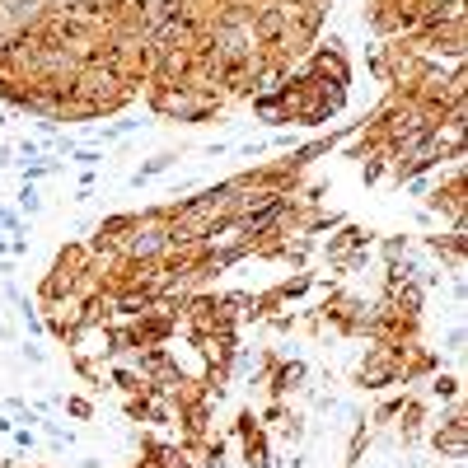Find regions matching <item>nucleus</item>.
I'll return each instance as SVG.
<instances>
[{
	"mask_svg": "<svg viewBox=\"0 0 468 468\" xmlns=\"http://www.w3.org/2000/svg\"><path fill=\"white\" fill-rule=\"evenodd\" d=\"M436 450H445V455H455V459L464 455V412H455L441 431H436Z\"/></svg>",
	"mask_w": 468,
	"mask_h": 468,
	"instance_id": "1",
	"label": "nucleus"
},
{
	"mask_svg": "<svg viewBox=\"0 0 468 468\" xmlns=\"http://www.w3.org/2000/svg\"><path fill=\"white\" fill-rule=\"evenodd\" d=\"M244 464H248V468H272V459H267V441H262V431L244 436Z\"/></svg>",
	"mask_w": 468,
	"mask_h": 468,
	"instance_id": "2",
	"label": "nucleus"
},
{
	"mask_svg": "<svg viewBox=\"0 0 468 468\" xmlns=\"http://www.w3.org/2000/svg\"><path fill=\"white\" fill-rule=\"evenodd\" d=\"M300 379H304V365H300V361L281 365V370H276V375H272V393H276V398H281V393H290V389H295Z\"/></svg>",
	"mask_w": 468,
	"mask_h": 468,
	"instance_id": "3",
	"label": "nucleus"
},
{
	"mask_svg": "<svg viewBox=\"0 0 468 468\" xmlns=\"http://www.w3.org/2000/svg\"><path fill=\"white\" fill-rule=\"evenodd\" d=\"M173 159H178V155H169V150H164V155H155V159H145L141 169L131 173V183H136V187H141V183H150V178H155V173H164V169H169Z\"/></svg>",
	"mask_w": 468,
	"mask_h": 468,
	"instance_id": "4",
	"label": "nucleus"
},
{
	"mask_svg": "<svg viewBox=\"0 0 468 468\" xmlns=\"http://www.w3.org/2000/svg\"><path fill=\"white\" fill-rule=\"evenodd\" d=\"M113 384H117V389H122V393H127V398H136V393H145V379L136 375V370H127V365H117V370H113Z\"/></svg>",
	"mask_w": 468,
	"mask_h": 468,
	"instance_id": "5",
	"label": "nucleus"
},
{
	"mask_svg": "<svg viewBox=\"0 0 468 468\" xmlns=\"http://www.w3.org/2000/svg\"><path fill=\"white\" fill-rule=\"evenodd\" d=\"M202 468H225V445H221V441H207V445H202Z\"/></svg>",
	"mask_w": 468,
	"mask_h": 468,
	"instance_id": "6",
	"label": "nucleus"
},
{
	"mask_svg": "<svg viewBox=\"0 0 468 468\" xmlns=\"http://www.w3.org/2000/svg\"><path fill=\"white\" fill-rule=\"evenodd\" d=\"M431 393H436V398H455V393H459V379L436 375V379H431Z\"/></svg>",
	"mask_w": 468,
	"mask_h": 468,
	"instance_id": "7",
	"label": "nucleus"
},
{
	"mask_svg": "<svg viewBox=\"0 0 468 468\" xmlns=\"http://www.w3.org/2000/svg\"><path fill=\"white\" fill-rule=\"evenodd\" d=\"M66 412L85 421V417H94V403H90V398H66Z\"/></svg>",
	"mask_w": 468,
	"mask_h": 468,
	"instance_id": "8",
	"label": "nucleus"
},
{
	"mask_svg": "<svg viewBox=\"0 0 468 468\" xmlns=\"http://www.w3.org/2000/svg\"><path fill=\"white\" fill-rule=\"evenodd\" d=\"M75 164H85V169H94V164H104V155H99V150H75Z\"/></svg>",
	"mask_w": 468,
	"mask_h": 468,
	"instance_id": "9",
	"label": "nucleus"
},
{
	"mask_svg": "<svg viewBox=\"0 0 468 468\" xmlns=\"http://www.w3.org/2000/svg\"><path fill=\"white\" fill-rule=\"evenodd\" d=\"M19 207H24V211H38L42 202H38V192H33V187H24V192H19Z\"/></svg>",
	"mask_w": 468,
	"mask_h": 468,
	"instance_id": "10",
	"label": "nucleus"
}]
</instances>
